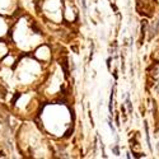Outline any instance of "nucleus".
<instances>
[{
  "mask_svg": "<svg viewBox=\"0 0 159 159\" xmlns=\"http://www.w3.org/2000/svg\"><path fill=\"white\" fill-rule=\"evenodd\" d=\"M145 134H146V143L149 150H152V144H150V136H149V129H148V123L145 122Z\"/></svg>",
  "mask_w": 159,
  "mask_h": 159,
  "instance_id": "obj_1",
  "label": "nucleus"
},
{
  "mask_svg": "<svg viewBox=\"0 0 159 159\" xmlns=\"http://www.w3.org/2000/svg\"><path fill=\"white\" fill-rule=\"evenodd\" d=\"M81 3H83V6H84V9H87V3H85V0H81Z\"/></svg>",
  "mask_w": 159,
  "mask_h": 159,
  "instance_id": "obj_6",
  "label": "nucleus"
},
{
  "mask_svg": "<svg viewBox=\"0 0 159 159\" xmlns=\"http://www.w3.org/2000/svg\"><path fill=\"white\" fill-rule=\"evenodd\" d=\"M112 103H113V90H112V94L110 97V106H108V111H110V115L113 113V110H112Z\"/></svg>",
  "mask_w": 159,
  "mask_h": 159,
  "instance_id": "obj_2",
  "label": "nucleus"
},
{
  "mask_svg": "<svg viewBox=\"0 0 159 159\" xmlns=\"http://www.w3.org/2000/svg\"><path fill=\"white\" fill-rule=\"evenodd\" d=\"M108 126H110V129L112 130V134H113V135L117 138V131H116V129H115V126H113V125H112V121H111V119L110 120H108Z\"/></svg>",
  "mask_w": 159,
  "mask_h": 159,
  "instance_id": "obj_3",
  "label": "nucleus"
},
{
  "mask_svg": "<svg viewBox=\"0 0 159 159\" xmlns=\"http://www.w3.org/2000/svg\"><path fill=\"white\" fill-rule=\"evenodd\" d=\"M126 103H127V108H129V112L131 113L132 112V106H131V102H130V98L127 97V99H126Z\"/></svg>",
  "mask_w": 159,
  "mask_h": 159,
  "instance_id": "obj_4",
  "label": "nucleus"
},
{
  "mask_svg": "<svg viewBox=\"0 0 159 159\" xmlns=\"http://www.w3.org/2000/svg\"><path fill=\"white\" fill-rule=\"evenodd\" d=\"M113 152H115V154H119V146H115L113 148Z\"/></svg>",
  "mask_w": 159,
  "mask_h": 159,
  "instance_id": "obj_5",
  "label": "nucleus"
}]
</instances>
